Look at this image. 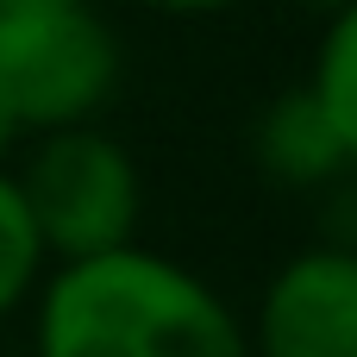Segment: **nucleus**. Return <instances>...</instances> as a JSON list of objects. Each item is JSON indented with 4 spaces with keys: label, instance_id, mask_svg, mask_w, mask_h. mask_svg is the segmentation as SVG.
Returning <instances> with one entry per match:
<instances>
[{
    "label": "nucleus",
    "instance_id": "nucleus-1",
    "mask_svg": "<svg viewBox=\"0 0 357 357\" xmlns=\"http://www.w3.org/2000/svg\"><path fill=\"white\" fill-rule=\"evenodd\" d=\"M31 357H251V345L245 314L201 270L151 245H119L44 270Z\"/></svg>",
    "mask_w": 357,
    "mask_h": 357
},
{
    "label": "nucleus",
    "instance_id": "nucleus-2",
    "mask_svg": "<svg viewBox=\"0 0 357 357\" xmlns=\"http://www.w3.org/2000/svg\"><path fill=\"white\" fill-rule=\"evenodd\" d=\"M13 182H19V201L31 213L50 264H75V257L138 245L144 176H138V157L126 151V138H113L100 119L25 138Z\"/></svg>",
    "mask_w": 357,
    "mask_h": 357
},
{
    "label": "nucleus",
    "instance_id": "nucleus-3",
    "mask_svg": "<svg viewBox=\"0 0 357 357\" xmlns=\"http://www.w3.org/2000/svg\"><path fill=\"white\" fill-rule=\"evenodd\" d=\"M126 82L119 31L94 0L75 6H0V107L25 138L94 126Z\"/></svg>",
    "mask_w": 357,
    "mask_h": 357
},
{
    "label": "nucleus",
    "instance_id": "nucleus-4",
    "mask_svg": "<svg viewBox=\"0 0 357 357\" xmlns=\"http://www.w3.org/2000/svg\"><path fill=\"white\" fill-rule=\"evenodd\" d=\"M245 345L251 357H357V245L289 251L245 314Z\"/></svg>",
    "mask_w": 357,
    "mask_h": 357
},
{
    "label": "nucleus",
    "instance_id": "nucleus-5",
    "mask_svg": "<svg viewBox=\"0 0 357 357\" xmlns=\"http://www.w3.org/2000/svg\"><path fill=\"white\" fill-rule=\"evenodd\" d=\"M251 163H257L264 182H276L289 195H320V188H339L345 176H357L339 132L326 126L320 100L301 82L257 107V119H251Z\"/></svg>",
    "mask_w": 357,
    "mask_h": 357
},
{
    "label": "nucleus",
    "instance_id": "nucleus-6",
    "mask_svg": "<svg viewBox=\"0 0 357 357\" xmlns=\"http://www.w3.org/2000/svg\"><path fill=\"white\" fill-rule=\"evenodd\" d=\"M301 88L320 100L326 126L339 132V144L357 169V0L339 6L333 19H320V44H314V63H307Z\"/></svg>",
    "mask_w": 357,
    "mask_h": 357
},
{
    "label": "nucleus",
    "instance_id": "nucleus-7",
    "mask_svg": "<svg viewBox=\"0 0 357 357\" xmlns=\"http://www.w3.org/2000/svg\"><path fill=\"white\" fill-rule=\"evenodd\" d=\"M44 270H50V257H44L38 226L19 201V182H13V169H0V326L31 307Z\"/></svg>",
    "mask_w": 357,
    "mask_h": 357
},
{
    "label": "nucleus",
    "instance_id": "nucleus-8",
    "mask_svg": "<svg viewBox=\"0 0 357 357\" xmlns=\"http://www.w3.org/2000/svg\"><path fill=\"white\" fill-rule=\"evenodd\" d=\"M144 13H163V19H220V13H238L251 0H132Z\"/></svg>",
    "mask_w": 357,
    "mask_h": 357
},
{
    "label": "nucleus",
    "instance_id": "nucleus-9",
    "mask_svg": "<svg viewBox=\"0 0 357 357\" xmlns=\"http://www.w3.org/2000/svg\"><path fill=\"white\" fill-rule=\"evenodd\" d=\"M19 144H25V132L13 126V113L0 107V169H13V157H19Z\"/></svg>",
    "mask_w": 357,
    "mask_h": 357
},
{
    "label": "nucleus",
    "instance_id": "nucleus-10",
    "mask_svg": "<svg viewBox=\"0 0 357 357\" xmlns=\"http://www.w3.org/2000/svg\"><path fill=\"white\" fill-rule=\"evenodd\" d=\"M295 6H307V13H320V19H333L339 6H351V0H295Z\"/></svg>",
    "mask_w": 357,
    "mask_h": 357
},
{
    "label": "nucleus",
    "instance_id": "nucleus-11",
    "mask_svg": "<svg viewBox=\"0 0 357 357\" xmlns=\"http://www.w3.org/2000/svg\"><path fill=\"white\" fill-rule=\"evenodd\" d=\"M0 6H75V0H0Z\"/></svg>",
    "mask_w": 357,
    "mask_h": 357
}]
</instances>
